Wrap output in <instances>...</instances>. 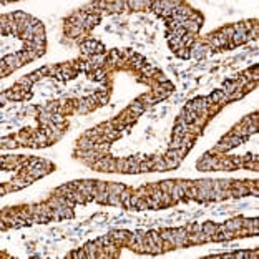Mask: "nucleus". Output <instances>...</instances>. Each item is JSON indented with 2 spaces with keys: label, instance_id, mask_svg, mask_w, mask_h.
<instances>
[{
  "label": "nucleus",
  "instance_id": "obj_1",
  "mask_svg": "<svg viewBox=\"0 0 259 259\" xmlns=\"http://www.w3.org/2000/svg\"><path fill=\"white\" fill-rule=\"evenodd\" d=\"M201 229H203V233H204V234H208V236H213V234L218 233V228H216L213 223H206L203 228H201Z\"/></svg>",
  "mask_w": 259,
  "mask_h": 259
},
{
  "label": "nucleus",
  "instance_id": "obj_2",
  "mask_svg": "<svg viewBox=\"0 0 259 259\" xmlns=\"http://www.w3.org/2000/svg\"><path fill=\"white\" fill-rule=\"evenodd\" d=\"M83 249L86 251L88 257H95V256H97V243H88V244H85Z\"/></svg>",
  "mask_w": 259,
  "mask_h": 259
},
{
  "label": "nucleus",
  "instance_id": "obj_3",
  "mask_svg": "<svg viewBox=\"0 0 259 259\" xmlns=\"http://www.w3.org/2000/svg\"><path fill=\"white\" fill-rule=\"evenodd\" d=\"M241 226H243L241 219H231V221H228V224H226L224 228H226V229H229V231H234V229H239Z\"/></svg>",
  "mask_w": 259,
  "mask_h": 259
},
{
  "label": "nucleus",
  "instance_id": "obj_4",
  "mask_svg": "<svg viewBox=\"0 0 259 259\" xmlns=\"http://www.w3.org/2000/svg\"><path fill=\"white\" fill-rule=\"evenodd\" d=\"M171 193H173L174 199H180L181 196H184L186 191H184V188H183V184H176V186L173 188V191H171Z\"/></svg>",
  "mask_w": 259,
  "mask_h": 259
},
{
  "label": "nucleus",
  "instance_id": "obj_5",
  "mask_svg": "<svg viewBox=\"0 0 259 259\" xmlns=\"http://www.w3.org/2000/svg\"><path fill=\"white\" fill-rule=\"evenodd\" d=\"M166 161V166H168V170H173V168H178L180 166V158H165Z\"/></svg>",
  "mask_w": 259,
  "mask_h": 259
},
{
  "label": "nucleus",
  "instance_id": "obj_6",
  "mask_svg": "<svg viewBox=\"0 0 259 259\" xmlns=\"http://www.w3.org/2000/svg\"><path fill=\"white\" fill-rule=\"evenodd\" d=\"M186 133V123H178L176 125V128H174V133H173V136H178V138H181L183 135Z\"/></svg>",
  "mask_w": 259,
  "mask_h": 259
},
{
  "label": "nucleus",
  "instance_id": "obj_7",
  "mask_svg": "<svg viewBox=\"0 0 259 259\" xmlns=\"http://www.w3.org/2000/svg\"><path fill=\"white\" fill-rule=\"evenodd\" d=\"M100 20V17H98V15H88V17H86V20H85V27H91V25H95L97 24V22Z\"/></svg>",
  "mask_w": 259,
  "mask_h": 259
},
{
  "label": "nucleus",
  "instance_id": "obj_8",
  "mask_svg": "<svg viewBox=\"0 0 259 259\" xmlns=\"http://www.w3.org/2000/svg\"><path fill=\"white\" fill-rule=\"evenodd\" d=\"M155 170H156V171H166V170H168L165 159H158V163L155 165Z\"/></svg>",
  "mask_w": 259,
  "mask_h": 259
},
{
  "label": "nucleus",
  "instance_id": "obj_9",
  "mask_svg": "<svg viewBox=\"0 0 259 259\" xmlns=\"http://www.w3.org/2000/svg\"><path fill=\"white\" fill-rule=\"evenodd\" d=\"M161 189H165V193L168 194V191H173V188H174V184H173V181H165L161 186H159Z\"/></svg>",
  "mask_w": 259,
  "mask_h": 259
},
{
  "label": "nucleus",
  "instance_id": "obj_10",
  "mask_svg": "<svg viewBox=\"0 0 259 259\" xmlns=\"http://www.w3.org/2000/svg\"><path fill=\"white\" fill-rule=\"evenodd\" d=\"M18 85H20L24 90H30V86H32V82H30V78H22L20 82H18Z\"/></svg>",
  "mask_w": 259,
  "mask_h": 259
},
{
  "label": "nucleus",
  "instance_id": "obj_11",
  "mask_svg": "<svg viewBox=\"0 0 259 259\" xmlns=\"http://www.w3.org/2000/svg\"><path fill=\"white\" fill-rule=\"evenodd\" d=\"M110 191L115 193V194H120V193L125 191V186H121V184H113V186H110Z\"/></svg>",
  "mask_w": 259,
  "mask_h": 259
},
{
  "label": "nucleus",
  "instance_id": "obj_12",
  "mask_svg": "<svg viewBox=\"0 0 259 259\" xmlns=\"http://www.w3.org/2000/svg\"><path fill=\"white\" fill-rule=\"evenodd\" d=\"M108 203H110V204H118V203H120V198H118V194H115V193H110Z\"/></svg>",
  "mask_w": 259,
  "mask_h": 259
},
{
  "label": "nucleus",
  "instance_id": "obj_13",
  "mask_svg": "<svg viewBox=\"0 0 259 259\" xmlns=\"http://www.w3.org/2000/svg\"><path fill=\"white\" fill-rule=\"evenodd\" d=\"M130 110H131V111H135V113H143V105L133 103L131 106H130Z\"/></svg>",
  "mask_w": 259,
  "mask_h": 259
},
{
  "label": "nucleus",
  "instance_id": "obj_14",
  "mask_svg": "<svg viewBox=\"0 0 259 259\" xmlns=\"http://www.w3.org/2000/svg\"><path fill=\"white\" fill-rule=\"evenodd\" d=\"M221 97H223V91H214V93H213V97L209 98V100H211V101H218Z\"/></svg>",
  "mask_w": 259,
  "mask_h": 259
},
{
  "label": "nucleus",
  "instance_id": "obj_15",
  "mask_svg": "<svg viewBox=\"0 0 259 259\" xmlns=\"http://www.w3.org/2000/svg\"><path fill=\"white\" fill-rule=\"evenodd\" d=\"M50 120L53 121V123H62V121H63V116H60V115H53V116L50 118Z\"/></svg>",
  "mask_w": 259,
  "mask_h": 259
},
{
  "label": "nucleus",
  "instance_id": "obj_16",
  "mask_svg": "<svg viewBox=\"0 0 259 259\" xmlns=\"http://www.w3.org/2000/svg\"><path fill=\"white\" fill-rule=\"evenodd\" d=\"M128 5L131 7V9H138V7H141V5H143V2H130Z\"/></svg>",
  "mask_w": 259,
  "mask_h": 259
},
{
  "label": "nucleus",
  "instance_id": "obj_17",
  "mask_svg": "<svg viewBox=\"0 0 259 259\" xmlns=\"http://www.w3.org/2000/svg\"><path fill=\"white\" fill-rule=\"evenodd\" d=\"M136 206H138L140 209H146V208H148V203H146V201H138V204H136Z\"/></svg>",
  "mask_w": 259,
  "mask_h": 259
},
{
  "label": "nucleus",
  "instance_id": "obj_18",
  "mask_svg": "<svg viewBox=\"0 0 259 259\" xmlns=\"http://www.w3.org/2000/svg\"><path fill=\"white\" fill-rule=\"evenodd\" d=\"M161 88H168V91H171V90H174V86H173V83H163Z\"/></svg>",
  "mask_w": 259,
  "mask_h": 259
},
{
  "label": "nucleus",
  "instance_id": "obj_19",
  "mask_svg": "<svg viewBox=\"0 0 259 259\" xmlns=\"http://www.w3.org/2000/svg\"><path fill=\"white\" fill-rule=\"evenodd\" d=\"M103 77H105V73H103L101 70H98L97 75H95V80H103Z\"/></svg>",
  "mask_w": 259,
  "mask_h": 259
},
{
  "label": "nucleus",
  "instance_id": "obj_20",
  "mask_svg": "<svg viewBox=\"0 0 259 259\" xmlns=\"http://www.w3.org/2000/svg\"><path fill=\"white\" fill-rule=\"evenodd\" d=\"M234 257H249V253H236Z\"/></svg>",
  "mask_w": 259,
  "mask_h": 259
}]
</instances>
